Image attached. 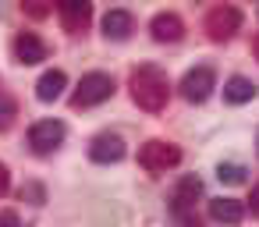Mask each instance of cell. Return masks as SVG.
I'll list each match as a JSON object with an SVG mask.
<instances>
[{"label":"cell","mask_w":259,"mask_h":227,"mask_svg":"<svg viewBox=\"0 0 259 227\" xmlns=\"http://www.w3.org/2000/svg\"><path fill=\"white\" fill-rule=\"evenodd\" d=\"M132 96H135V103H139L142 110L156 114V110L167 107L170 82H167V75H163L156 64H142V68L132 71Z\"/></svg>","instance_id":"1"},{"label":"cell","mask_w":259,"mask_h":227,"mask_svg":"<svg viewBox=\"0 0 259 227\" xmlns=\"http://www.w3.org/2000/svg\"><path fill=\"white\" fill-rule=\"evenodd\" d=\"M139 163L149 170V174H163L170 167L181 163V149L174 142H163V139H149L142 149H139Z\"/></svg>","instance_id":"2"},{"label":"cell","mask_w":259,"mask_h":227,"mask_svg":"<svg viewBox=\"0 0 259 227\" xmlns=\"http://www.w3.org/2000/svg\"><path fill=\"white\" fill-rule=\"evenodd\" d=\"M110 96H114V78L103 75V71H93V75H85V78L78 82V89H75V96H71V107H75V110L96 107V103H103V100H110Z\"/></svg>","instance_id":"3"},{"label":"cell","mask_w":259,"mask_h":227,"mask_svg":"<svg viewBox=\"0 0 259 227\" xmlns=\"http://www.w3.org/2000/svg\"><path fill=\"white\" fill-rule=\"evenodd\" d=\"M213 89H217V71H213L209 64H199V68H192V71L181 78V96H185L188 103H206Z\"/></svg>","instance_id":"4"},{"label":"cell","mask_w":259,"mask_h":227,"mask_svg":"<svg viewBox=\"0 0 259 227\" xmlns=\"http://www.w3.org/2000/svg\"><path fill=\"white\" fill-rule=\"evenodd\" d=\"M241 29V11L238 8H231V4H220V8H209V15H206V32H209V39H231L234 32Z\"/></svg>","instance_id":"5"},{"label":"cell","mask_w":259,"mask_h":227,"mask_svg":"<svg viewBox=\"0 0 259 227\" xmlns=\"http://www.w3.org/2000/svg\"><path fill=\"white\" fill-rule=\"evenodd\" d=\"M64 135H68V128L61 124V121H36L32 128H29V146L36 149V153H54L61 142H64Z\"/></svg>","instance_id":"6"},{"label":"cell","mask_w":259,"mask_h":227,"mask_svg":"<svg viewBox=\"0 0 259 227\" xmlns=\"http://www.w3.org/2000/svg\"><path fill=\"white\" fill-rule=\"evenodd\" d=\"M57 15H61V25L68 32H85L93 22V4H85V0H61Z\"/></svg>","instance_id":"7"},{"label":"cell","mask_w":259,"mask_h":227,"mask_svg":"<svg viewBox=\"0 0 259 227\" xmlns=\"http://www.w3.org/2000/svg\"><path fill=\"white\" fill-rule=\"evenodd\" d=\"M89 156H93L96 163H117V160H124V142H121V135H110V131L96 135V139L89 142Z\"/></svg>","instance_id":"8"},{"label":"cell","mask_w":259,"mask_h":227,"mask_svg":"<svg viewBox=\"0 0 259 227\" xmlns=\"http://www.w3.org/2000/svg\"><path fill=\"white\" fill-rule=\"evenodd\" d=\"M149 29H153V39H160V43H178V39L185 36V22H181L174 11H160V15L149 22Z\"/></svg>","instance_id":"9"},{"label":"cell","mask_w":259,"mask_h":227,"mask_svg":"<svg viewBox=\"0 0 259 227\" xmlns=\"http://www.w3.org/2000/svg\"><path fill=\"white\" fill-rule=\"evenodd\" d=\"M15 57L22 64H39V61H47V43L36 32H18L15 36Z\"/></svg>","instance_id":"10"},{"label":"cell","mask_w":259,"mask_h":227,"mask_svg":"<svg viewBox=\"0 0 259 227\" xmlns=\"http://www.w3.org/2000/svg\"><path fill=\"white\" fill-rule=\"evenodd\" d=\"M132 25H135V22H132V15H128L124 8H114V11H107V18H103V36L121 43V39H128V36H132Z\"/></svg>","instance_id":"11"},{"label":"cell","mask_w":259,"mask_h":227,"mask_svg":"<svg viewBox=\"0 0 259 227\" xmlns=\"http://www.w3.org/2000/svg\"><path fill=\"white\" fill-rule=\"evenodd\" d=\"M199 195H202V181H199V177H181V185H178V192H174V199H170V202H174L170 209H174V213H188Z\"/></svg>","instance_id":"12"},{"label":"cell","mask_w":259,"mask_h":227,"mask_svg":"<svg viewBox=\"0 0 259 227\" xmlns=\"http://www.w3.org/2000/svg\"><path fill=\"white\" fill-rule=\"evenodd\" d=\"M209 216L217 223H241L245 216V206L238 199H209Z\"/></svg>","instance_id":"13"},{"label":"cell","mask_w":259,"mask_h":227,"mask_svg":"<svg viewBox=\"0 0 259 227\" xmlns=\"http://www.w3.org/2000/svg\"><path fill=\"white\" fill-rule=\"evenodd\" d=\"M255 82L252 78H241V75H234V78H227V85H224V100L227 103H248V100H255Z\"/></svg>","instance_id":"14"},{"label":"cell","mask_w":259,"mask_h":227,"mask_svg":"<svg viewBox=\"0 0 259 227\" xmlns=\"http://www.w3.org/2000/svg\"><path fill=\"white\" fill-rule=\"evenodd\" d=\"M64 85H68L64 71H57V68H54V71H47V75H43V78L36 82V96H39L43 103H54V100H57V96L64 93Z\"/></svg>","instance_id":"15"},{"label":"cell","mask_w":259,"mask_h":227,"mask_svg":"<svg viewBox=\"0 0 259 227\" xmlns=\"http://www.w3.org/2000/svg\"><path fill=\"white\" fill-rule=\"evenodd\" d=\"M15 114H18V107H15V100H11V93L0 85V131H4L11 121H15Z\"/></svg>","instance_id":"16"},{"label":"cell","mask_w":259,"mask_h":227,"mask_svg":"<svg viewBox=\"0 0 259 227\" xmlns=\"http://www.w3.org/2000/svg\"><path fill=\"white\" fill-rule=\"evenodd\" d=\"M217 177H220L224 185H241V181H245V167H238V163H220V167H217Z\"/></svg>","instance_id":"17"},{"label":"cell","mask_w":259,"mask_h":227,"mask_svg":"<svg viewBox=\"0 0 259 227\" xmlns=\"http://www.w3.org/2000/svg\"><path fill=\"white\" fill-rule=\"evenodd\" d=\"M54 8L50 4H43V0H32V4H25V15H32V18H47Z\"/></svg>","instance_id":"18"},{"label":"cell","mask_w":259,"mask_h":227,"mask_svg":"<svg viewBox=\"0 0 259 227\" xmlns=\"http://www.w3.org/2000/svg\"><path fill=\"white\" fill-rule=\"evenodd\" d=\"M22 199H32V202L39 206L47 195H43V188H39V185H25V188H22Z\"/></svg>","instance_id":"19"},{"label":"cell","mask_w":259,"mask_h":227,"mask_svg":"<svg viewBox=\"0 0 259 227\" xmlns=\"http://www.w3.org/2000/svg\"><path fill=\"white\" fill-rule=\"evenodd\" d=\"M0 227H22V223H18V213H11V209H0Z\"/></svg>","instance_id":"20"},{"label":"cell","mask_w":259,"mask_h":227,"mask_svg":"<svg viewBox=\"0 0 259 227\" xmlns=\"http://www.w3.org/2000/svg\"><path fill=\"white\" fill-rule=\"evenodd\" d=\"M8 188H11V174H8L4 163H0V195H8Z\"/></svg>","instance_id":"21"},{"label":"cell","mask_w":259,"mask_h":227,"mask_svg":"<svg viewBox=\"0 0 259 227\" xmlns=\"http://www.w3.org/2000/svg\"><path fill=\"white\" fill-rule=\"evenodd\" d=\"M248 209H252V216H259V185H255L252 195H248Z\"/></svg>","instance_id":"22"},{"label":"cell","mask_w":259,"mask_h":227,"mask_svg":"<svg viewBox=\"0 0 259 227\" xmlns=\"http://www.w3.org/2000/svg\"><path fill=\"white\" fill-rule=\"evenodd\" d=\"M170 216H174V223H178V227H199V223H195V220H188L185 213H170Z\"/></svg>","instance_id":"23"},{"label":"cell","mask_w":259,"mask_h":227,"mask_svg":"<svg viewBox=\"0 0 259 227\" xmlns=\"http://www.w3.org/2000/svg\"><path fill=\"white\" fill-rule=\"evenodd\" d=\"M252 50H255V57H259V36H255V39H252Z\"/></svg>","instance_id":"24"},{"label":"cell","mask_w":259,"mask_h":227,"mask_svg":"<svg viewBox=\"0 0 259 227\" xmlns=\"http://www.w3.org/2000/svg\"><path fill=\"white\" fill-rule=\"evenodd\" d=\"M255 156H259V135H255Z\"/></svg>","instance_id":"25"}]
</instances>
